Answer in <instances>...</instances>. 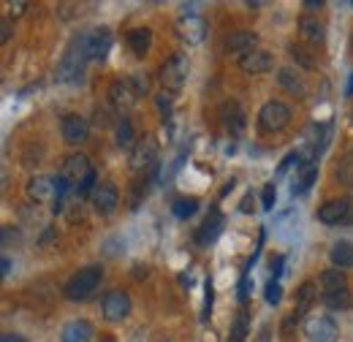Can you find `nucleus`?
<instances>
[{"instance_id": "nucleus-4", "label": "nucleus", "mask_w": 353, "mask_h": 342, "mask_svg": "<svg viewBox=\"0 0 353 342\" xmlns=\"http://www.w3.org/2000/svg\"><path fill=\"white\" fill-rule=\"evenodd\" d=\"M188 77H190V60L182 52L172 54L161 66V71H158V79H161V85H163L166 92H179L185 87V82H188Z\"/></svg>"}, {"instance_id": "nucleus-45", "label": "nucleus", "mask_w": 353, "mask_h": 342, "mask_svg": "<svg viewBox=\"0 0 353 342\" xmlns=\"http://www.w3.org/2000/svg\"><path fill=\"white\" fill-rule=\"evenodd\" d=\"M239 212H253V193H248L245 199H242V204H239Z\"/></svg>"}, {"instance_id": "nucleus-34", "label": "nucleus", "mask_w": 353, "mask_h": 342, "mask_svg": "<svg viewBox=\"0 0 353 342\" xmlns=\"http://www.w3.org/2000/svg\"><path fill=\"white\" fill-rule=\"evenodd\" d=\"M95 182H98V174H95V169H92L88 177H85V182L77 188V196H79V199H88L90 196V199H92V193H95V188H98Z\"/></svg>"}, {"instance_id": "nucleus-11", "label": "nucleus", "mask_w": 353, "mask_h": 342, "mask_svg": "<svg viewBox=\"0 0 353 342\" xmlns=\"http://www.w3.org/2000/svg\"><path fill=\"white\" fill-rule=\"evenodd\" d=\"M120 207V190L114 182H101L92 193V210L101 214V217H109V214L117 212Z\"/></svg>"}, {"instance_id": "nucleus-42", "label": "nucleus", "mask_w": 353, "mask_h": 342, "mask_svg": "<svg viewBox=\"0 0 353 342\" xmlns=\"http://www.w3.org/2000/svg\"><path fill=\"white\" fill-rule=\"evenodd\" d=\"M8 8H11V17L17 19V17H22V14H25V8H28V0H17V3H8Z\"/></svg>"}, {"instance_id": "nucleus-17", "label": "nucleus", "mask_w": 353, "mask_h": 342, "mask_svg": "<svg viewBox=\"0 0 353 342\" xmlns=\"http://www.w3.org/2000/svg\"><path fill=\"white\" fill-rule=\"evenodd\" d=\"M28 196L39 204L46 201H57L60 199V190H57V177H33L28 182Z\"/></svg>"}, {"instance_id": "nucleus-22", "label": "nucleus", "mask_w": 353, "mask_h": 342, "mask_svg": "<svg viewBox=\"0 0 353 342\" xmlns=\"http://www.w3.org/2000/svg\"><path fill=\"white\" fill-rule=\"evenodd\" d=\"M299 33H302V39H305V41H310L312 46L323 43V39H326L323 22H321L318 17H312V14H305V17H299Z\"/></svg>"}, {"instance_id": "nucleus-44", "label": "nucleus", "mask_w": 353, "mask_h": 342, "mask_svg": "<svg viewBox=\"0 0 353 342\" xmlns=\"http://www.w3.org/2000/svg\"><path fill=\"white\" fill-rule=\"evenodd\" d=\"M283 263H285V258H283V256L272 258V263H269V266H272V274H274V280L283 274Z\"/></svg>"}, {"instance_id": "nucleus-9", "label": "nucleus", "mask_w": 353, "mask_h": 342, "mask_svg": "<svg viewBox=\"0 0 353 342\" xmlns=\"http://www.w3.org/2000/svg\"><path fill=\"white\" fill-rule=\"evenodd\" d=\"M305 334L310 342H337L340 340V326L329 315H310L305 321Z\"/></svg>"}, {"instance_id": "nucleus-38", "label": "nucleus", "mask_w": 353, "mask_h": 342, "mask_svg": "<svg viewBox=\"0 0 353 342\" xmlns=\"http://www.w3.org/2000/svg\"><path fill=\"white\" fill-rule=\"evenodd\" d=\"M141 196H147V177H139L133 182V193H131V210H136L141 204Z\"/></svg>"}, {"instance_id": "nucleus-33", "label": "nucleus", "mask_w": 353, "mask_h": 342, "mask_svg": "<svg viewBox=\"0 0 353 342\" xmlns=\"http://www.w3.org/2000/svg\"><path fill=\"white\" fill-rule=\"evenodd\" d=\"M199 210V199H176L174 204H172V212H174L176 220H188V217H193Z\"/></svg>"}, {"instance_id": "nucleus-50", "label": "nucleus", "mask_w": 353, "mask_h": 342, "mask_svg": "<svg viewBox=\"0 0 353 342\" xmlns=\"http://www.w3.org/2000/svg\"><path fill=\"white\" fill-rule=\"evenodd\" d=\"M166 342H172V340H166Z\"/></svg>"}, {"instance_id": "nucleus-28", "label": "nucleus", "mask_w": 353, "mask_h": 342, "mask_svg": "<svg viewBox=\"0 0 353 342\" xmlns=\"http://www.w3.org/2000/svg\"><path fill=\"white\" fill-rule=\"evenodd\" d=\"M315 179H318V166L299 169V177H294V185H291V196H302V193H307Z\"/></svg>"}, {"instance_id": "nucleus-12", "label": "nucleus", "mask_w": 353, "mask_h": 342, "mask_svg": "<svg viewBox=\"0 0 353 342\" xmlns=\"http://www.w3.org/2000/svg\"><path fill=\"white\" fill-rule=\"evenodd\" d=\"M109 101H112V106L123 114V112H128L133 103L139 101V90L133 87L131 77L128 79H117V82H112L109 87Z\"/></svg>"}, {"instance_id": "nucleus-16", "label": "nucleus", "mask_w": 353, "mask_h": 342, "mask_svg": "<svg viewBox=\"0 0 353 342\" xmlns=\"http://www.w3.org/2000/svg\"><path fill=\"white\" fill-rule=\"evenodd\" d=\"M60 342H98V332L88 318H74L60 329Z\"/></svg>"}, {"instance_id": "nucleus-19", "label": "nucleus", "mask_w": 353, "mask_h": 342, "mask_svg": "<svg viewBox=\"0 0 353 342\" xmlns=\"http://www.w3.org/2000/svg\"><path fill=\"white\" fill-rule=\"evenodd\" d=\"M176 33H179L182 41L201 43L204 41V36H207V25H204L201 17H196V14H185V17L176 22Z\"/></svg>"}, {"instance_id": "nucleus-13", "label": "nucleus", "mask_w": 353, "mask_h": 342, "mask_svg": "<svg viewBox=\"0 0 353 342\" xmlns=\"http://www.w3.org/2000/svg\"><path fill=\"white\" fill-rule=\"evenodd\" d=\"M223 223H225L223 212L218 210V207H212V210H210V214L204 217V223L199 225V231H196V245H199V248H210V245H212V242L221 237Z\"/></svg>"}, {"instance_id": "nucleus-18", "label": "nucleus", "mask_w": 353, "mask_h": 342, "mask_svg": "<svg viewBox=\"0 0 353 342\" xmlns=\"http://www.w3.org/2000/svg\"><path fill=\"white\" fill-rule=\"evenodd\" d=\"M221 120L225 130L231 136H242L245 133V125H248V117H245V109L236 103V101H225L221 106Z\"/></svg>"}, {"instance_id": "nucleus-46", "label": "nucleus", "mask_w": 353, "mask_h": 342, "mask_svg": "<svg viewBox=\"0 0 353 342\" xmlns=\"http://www.w3.org/2000/svg\"><path fill=\"white\" fill-rule=\"evenodd\" d=\"M302 6L307 8V14H315V11H321V8H323V3H321V0H305Z\"/></svg>"}, {"instance_id": "nucleus-6", "label": "nucleus", "mask_w": 353, "mask_h": 342, "mask_svg": "<svg viewBox=\"0 0 353 342\" xmlns=\"http://www.w3.org/2000/svg\"><path fill=\"white\" fill-rule=\"evenodd\" d=\"M74 41L82 46V52L88 54V60H103L114 43V36L109 28H90L85 33H79Z\"/></svg>"}, {"instance_id": "nucleus-10", "label": "nucleus", "mask_w": 353, "mask_h": 342, "mask_svg": "<svg viewBox=\"0 0 353 342\" xmlns=\"http://www.w3.org/2000/svg\"><path fill=\"white\" fill-rule=\"evenodd\" d=\"M60 133H63V141L71 144V147L85 144V141L90 139V120L88 117H82V114H77V112H71V114L63 117Z\"/></svg>"}, {"instance_id": "nucleus-23", "label": "nucleus", "mask_w": 353, "mask_h": 342, "mask_svg": "<svg viewBox=\"0 0 353 342\" xmlns=\"http://www.w3.org/2000/svg\"><path fill=\"white\" fill-rule=\"evenodd\" d=\"M277 85L283 87V90H288V92H294V95H299V98L307 95V82H305V77L296 74L294 68H280V71H277Z\"/></svg>"}, {"instance_id": "nucleus-47", "label": "nucleus", "mask_w": 353, "mask_h": 342, "mask_svg": "<svg viewBox=\"0 0 353 342\" xmlns=\"http://www.w3.org/2000/svg\"><path fill=\"white\" fill-rule=\"evenodd\" d=\"M0 342H28L22 334H17V332H6L3 337H0Z\"/></svg>"}, {"instance_id": "nucleus-49", "label": "nucleus", "mask_w": 353, "mask_h": 342, "mask_svg": "<svg viewBox=\"0 0 353 342\" xmlns=\"http://www.w3.org/2000/svg\"><path fill=\"white\" fill-rule=\"evenodd\" d=\"M348 95H353V79H351V85H348Z\"/></svg>"}, {"instance_id": "nucleus-14", "label": "nucleus", "mask_w": 353, "mask_h": 342, "mask_svg": "<svg viewBox=\"0 0 353 342\" xmlns=\"http://www.w3.org/2000/svg\"><path fill=\"white\" fill-rule=\"evenodd\" d=\"M223 49H225L228 54L248 57L250 52H256V49H259V33H253V30H234V33H228V36H225Z\"/></svg>"}, {"instance_id": "nucleus-25", "label": "nucleus", "mask_w": 353, "mask_h": 342, "mask_svg": "<svg viewBox=\"0 0 353 342\" xmlns=\"http://www.w3.org/2000/svg\"><path fill=\"white\" fill-rule=\"evenodd\" d=\"M114 141H117V147L120 150H133L136 144H139V139H136V128H133L131 117H120L117 120V130H114Z\"/></svg>"}, {"instance_id": "nucleus-20", "label": "nucleus", "mask_w": 353, "mask_h": 342, "mask_svg": "<svg viewBox=\"0 0 353 342\" xmlns=\"http://www.w3.org/2000/svg\"><path fill=\"white\" fill-rule=\"evenodd\" d=\"M239 68H242L248 77H259V74H266V71L274 68V57H272V52H266V49H256V52H250L248 57H239Z\"/></svg>"}, {"instance_id": "nucleus-21", "label": "nucleus", "mask_w": 353, "mask_h": 342, "mask_svg": "<svg viewBox=\"0 0 353 342\" xmlns=\"http://www.w3.org/2000/svg\"><path fill=\"white\" fill-rule=\"evenodd\" d=\"M318 301V283L315 280H305L299 288H296V304H294V312L299 318H305L310 312V307Z\"/></svg>"}, {"instance_id": "nucleus-27", "label": "nucleus", "mask_w": 353, "mask_h": 342, "mask_svg": "<svg viewBox=\"0 0 353 342\" xmlns=\"http://www.w3.org/2000/svg\"><path fill=\"white\" fill-rule=\"evenodd\" d=\"M321 301H323L332 312H345V310L351 307V291H348V285H345V288H337V291H323Z\"/></svg>"}, {"instance_id": "nucleus-30", "label": "nucleus", "mask_w": 353, "mask_h": 342, "mask_svg": "<svg viewBox=\"0 0 353 342\" xmlns=\"http://www.w3.org/2000/svg\"><path fill=\"white\" fill-rule=\"evenodd\" d=\"M248 334H250V315L242 310V312L234 318V323H231L228 342H245V340H248Z\"/></svg>"}, {"instance_id": "nucleus-5", "label": "nucleus", "mask_w": 353, "mask_h": 342, "mask_svg": "<svg viewBox=\"0 0 353 342\" xmlns=\"http://www.w3.org/2000/svg\"><path fill=\"white\" fill-rule=\"evenodd\" d=\"M158 155H161L158 139L152 133L141 136L139 144L131 150V171L141 177H147V171H158Z\"/></svg>"}, {"instance_id": "nucleus-32", "label": "nucleus", "mask_w": 353, "mask_h": 342, "mask_svg": "<svg viewBox=\"0 0 353 342\" xmlns=\"http://www.w3.org/2000/svg\"><path fill=\"white\" fill-rule=\"evenodd\" d=\"M288 52H291V60H294L296 66L307 68V71H312V68L318 66V60L312 57V52L305 49V46H299V43H291V46H288Z\"/></svg>"}, {"instance_id": "nucleus-1", "label": "nucleus", "mask_w": 353, "mask_h": 342, "mask_svg": "<svg viewBox=\"0 0 353 342\" xmlns=\"http://www.w3.org/2000/svg\"><path fill=\"white\" fill-rule=\"evenodd\" d=\"M101 280H103V269L101 266H85L63 285V296L68 301H88L101 288Z\"/></svg>"}, {"instance_id": "nucleus-29", "label": "nucleus", "mask_w": 353, "mask_h": 342, "mask_svg": "<svg viewBox=\"0 0 353 342\" xmlns=\"http://www.w3.org/2000/svg\"><path fill=\"white\" fill-rule=\"evenodd\" d=\"M318 283H321V288H323V291H337V288H345V285H348V280H345V272H343V269H326V272H321Z\"/></svg>"}, {"instance_id": "nucleus-7", "label": "nucleus", "mask_w": 353, "mask_h": 342, "mask_svg": "<svg viewBox=\"0 0 353 342\" xmlns=\"http://www.w3.org/2000/svg\"><path fill=\"white\" fill-rule=\"evenodd\" d=\"M131 312H133V299H131V294L123 291V288H112V291H106V296L101 299V315H103V321H109V323H123Z\"/></svg>"}, {"instance_id": "nucleus-36", "label": "nucleus", "mask_w": 353, "mask_h": 342, "mask_svg": "<svg viewBox=\"0 0 353 342\" xmlns=\"http://www.w3.org/2000/svg\"><path fill=\"white\" fill-rule=\"evenodd\" d=\"M274 204H277V188H274V182H269V185H264V190H261V207H264L266 212H272Z\"/></svg>"}, {"instance_id": "nucleus-41", "label": "nucleus", "mask_w": 353, "mask_h": 342, "mask_svg": "<svg viewBox=\"0 0 353 342\" xmlns=\"http://www.w3.org/2000/svg\"><path fill=\"white\" fill-rule=\"evenodd\" d=\"M299 321H302V318H299L296 312H291V315L285 318V323H283V329H280V332H283V337H291V334H294V329L299 326Z\"/></svg>"}, {"instance_id": "nucleus-35", "label": "nucleus", "mask_w": 353, "mask_h": 342, "mask_svg": "<svg viewBox=\"0 0 353 342\" xmlns=\"http://www.w3.org/2000/svg\"><path fill=\"white\" fill-rule=\"evenodd\" d=\"M155 103H158L161 120H163V123H172V95H169V92H161V95L155 98Z\"/></svg>"}, {"instance_id": "nucleus-37", "label": "nucleus", "mask_w": 353, "mask_h": 342, "mask_svg": "<svg viewBox=\"0 0 353 342\" xmlns=\"http://www.w3.org/2000/svg\"><path fill=\"white\" fill-rule=\"evenodd\" d=\"M264 299L269 301V304H280V299H283V288H280V283L272 277L269 283H266L264 288Z\"/></svg>"}, {"instance_id": "nucleus-39", "label": "nucleus", "mask_w": 353, "mask_h": 342, "mask_svg": "<svg viewBox=\"0 0 353 342\" xmlns=\"http://www.w3.org/2000/svg\"><path fill=\"white\" fill-rule=\"evenodd\" d=\"M204 291H207V294H204V312H201V318L207 321V318L212 315V301H215V288H212V283H210V280H207Z\"/></svg>"}, {"instance_id": "nucleus-26", "label": "nucleus", "mask_w": 353, "mask_h": 342, "mask_svg": "<svg viewBox=\"0 0 353 342\" xmlns=\"http://www.w3.org/2000/svg\"><path fill=\"white\" fill-rule=\"evenodd\" d=\"M128 46H131V52L136 57H144L150 52V46H152V30L150 28H133L128 33Z\"/></svg>"}, {"instance_id": "nucleus-2", "label": "nucleus", "mask_w": 353, "mask_h": 342, "mask_svg": "<svg viewBox=\"0 0 353 342\" xmlns=\"http://www.w3.org/2000/svg\"><path fill=\"white\" fill-rule=\"evenodd\" d=\"M291 117H294L291 106L285 101L272 98V101H266L264 106L259 109L256 120H259V130L261 133H280V130H285L291 125Z\"/></svg>"}, {"instance_id": "nucleus-43", "label": "nucleus", "mask_w": 353, "mask_h": 342, "mask_svg": "<svg viewBox=\"0 0 353 342\" xmlns=\"http://www.w3.org/2000/svg\"><path fill=\"white\" fill-rule=\"evenodd\" d=\"M0 30H3V33H0V41L6 43L8 39H11V19H8V17H3V22H0Z\"/></svg>"}, {"instance_id": "nucleus-40", "label": "nucleus", "mask_w": 353, "mask_h": 342, "mask_svg": "<svg viewBox=\"0 0 353 342\" xmlns=\"http://www.w3.org/2000/svg\"><path fill=\"white\" fill-rule=\"evenodd\" d=\"M250 294H253V280H250V277L245 274V277L239 280V301L245 304V301L250 299Z\"/></svg>"}, {"instance_id": "nucleus-48", "label": "nucleus", "mask_w": 353, "mask_h": 342, "mask_svg": "<svg viewBox=\"0 0 353 342\" xmlns=\"http://www.w3.org/2000/svg\"><path fill=\"white\" fill-rule=\"evenodd\" d=\"M0 266H3V269H0V277H8V272H11V258L3 256V261H0Z\"/></svg>"}, {"instance_id": "nucleus-24", "label": "nucleus", "mask_w": 353, "mask_h": 342, "mask_svg": "<svg viewBox=\"0 0 353 342\" xmlns=\"http://www.w3.org/2000/svg\"><path fill=\"white\" fill-rule=\"evenodd\" d=\"M329 261L334 269H353V242H334L329 250Z\"/></svg>"}, {"instance_id": "nucleus-15", "label": "nucleus", "mask_w": 353, "mask_h": 342, "mask_svg": "<svg viewBox=\"0 0 353 342\" xmlns=\"http://www.w3.org/2000/svg\"><path fill=\"white\" fill-rule=\"evenodd\" d=\"M92 166H90V158L88 155H71V158H65V163H63V171H60V177L74 188V193H77V188L85 182V177H88Z\"/></svg>"}, {"instance_id": "nucleus-31", "label": "nucleus", "mask_w": 353, "mask_h": 342, "mask_svg": "<svg viewBox=\"0 0 353 342\" xmlns=\"http://www.w3.org/2000/svg\"><path fill=\"white\" fill-rule=\"evenodd\" d=\"M334 177H337L340 185L353 188V150H348V152L343 155V161H340L337 169H334Z\"/></svg>"}, {"instance_id": "nucleus-8", "label": "nucleus", "mask_w": 353, "mask_h": 342, "mask_svg": "<svg viewBox=\"0 0 353 342\" xmlns=\"http://www.w3.org/2000/svg\"><path fill=\"white\" fill-rule=\"evenodd\" d=\"M318 223L334 228V225H351L353 223V199L345 196V199H329L326 204L318 207Z\"/></svg>"}, {"instance_id": "nucleus-3", "label": "nucleus", "mask_w": 353, "mask_h": 342, "mask_svg": "<svg viewBox=\"0 0 353 342\" xmlns=\"http://www.w3.org/2000/svg\"><path fill=\"white\" fill-rule=\"evenodd\" d=\"M88 54L82 52V46L74 41L68 46V52L63 54L60 66H57V82L60 85H77L85 79V68H88Z\"/></svg>"}]
</instances>
